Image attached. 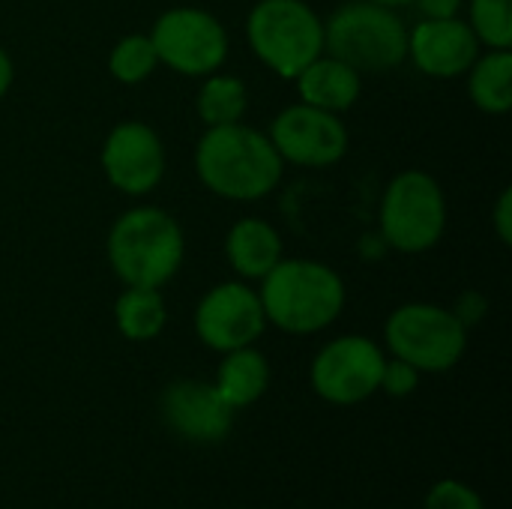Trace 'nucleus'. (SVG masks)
Wrapping results in <instances>:
<instances>
[{
  "mask_svg": "<svg viewBox=\"0 0 512 509\" xmlns=\"http://www.w3.org/2000/svg\"><path fill=\"white\" fill-rule=\"evenodd\" d=\"M249 45L282 78H297L324 51V24L303 0H261L246 21Z\"/></svg>",
  "mask_w": 512,
  "mask_h": 509,
  "instance_id": "5",
  "label": "nucleus"
},
{
  "mask_svg": "<svg viewBox=\"0 0 512 509\" xmlns=\"http://www.w3.org/2000/svg\"><path fill=\"white\" fill-rule=\"evenodd\" d=\"M297 90L306 105L324 108V111H345L360 96V72L336 57H315L300 75Z\"/></svg>",
  "mask_w": 512,
  "mask_h": 509,
  "instance_id": "15",
  "label": "nucleus"
},
{
  "mask_svg": "<svg viewBox=\"0 0 512 509\" xmlns=\"http://www.w3.org/2000/svg\"><path fill=\"white\" fill-rule=\"evenodd\" d=\"M324 45L357 72H384L408 57V30L390 6L354 0L324 24Z\"/></svg>",
  "mask_w": 512,
  "mask_h": 509,
  "instance_id": "4",
  "label": "nucleus"
},
{
  "mask_svg": "<svg viewBox=\"0 0 512 509\" xmlns=\"http://www.w3.org/2000/svg\"><path fill=\"white\" fill-rule=\"evenodd\" d=\"M390 351L411 363L417 372H447L453 369L468 345V327L432 303H408L396 309L384 327Z\"/></svg>",
  "mask_w": 512,
  "mask_h": 509,
  "instance_id": "7",
  "label": "nucleus"
},
{
  "mask_svg": "<svg viewBox=\"0 0 512 509\" xmlns=\"http://www.w3.org/2000/svg\"><path fill=\"white\" fill-rule=\"evenodd\" d=\"M219 396L234 408H249L255 405L267 387H270V363L261 351H255L252 345L246 348H237V351H228V357L222 360L219 366V375H216V384Z\"/></svg>",
  "mask_w": 512,
  "mask_h": 509,
  "instance_id": "17",
  "label": "nucleus"
},
{
  "mask_svg": "<svg viewBox=\"0 0 512 509\" xmlns=\"http://www.w3.org/2000/svg\"><path fill=\"white\" fill-rule=\"evenodd\" d=\"M372 3H381V6H411V3H417V0H372Z\"/></svg>",
  "mask_w": 512,
  "mask_h": 509,
  "instance_id": "28",
  "label": "nucleus"
},
{
  "mask_svg": "<svg viewBox=\"0 0 512 509\" xmlns=\"http://www.w3.org/2000/svg\"><path fill=\"white\" fill-rule=\"evenodd\" d=\"M165 300L159 297V288H126L117 297L114 318L117 330L129 342H150L165 327Z\"/></svg>",
  "mask_w": 512,
  "mask_h": 509,
  "instance_id": "19",
  "label": "nucleus"
},
{
  "mask_svg": "<svg viewBox=\"0 0 512 509\" xmlns=\"http://www.w3.org/2000/svg\"><path fill=\"white\" fill-rule=\"evenodd\" d=\"M12 75H15L12 60H9V54L0 48V99H3V96H6V90L12 87Z\"/></svg>",
  "mask_w": 512,
  "mask_h": 509,
  "instance_id": "27",
  "label": "nucleus"
},
{
  "mask_svg": "<svg viewBox=\"0 0 512 509\" xmlns=\"http://www.w3.org/2000/svg\"><path fill=\"white\" fill-rule=\"evenodd\" d=\"M165 426L192 444H219L234 426V408L204 381H174L159 399Z\"/></svg>",
  "mask_w": 512,
  "mask_h": 509,
  "instance_id": "13",
  "label": "nucleus"
},
{
  "mask_svg": "<svg viewBox=\"0 0 512 509\" xmlns=\"http://www.w3.org/2000/svg\"><path fill=\"white\" fill-rule=\"evenodd\" d=\"M408 54L426 75L456 78L474 66L480 39L471 24L459 18H426L408 33Z\"/></svg>",
  "mask_w": 512,
  "mask_h": 509,
  "instance_id": "14",
  "label": "nucleus"
},
{
  "mask_svg": "<svg viewBox=\"0 0 512 509\" xmlns=\"http://www.w3.org/2000/svg\"><path fill=\"white\" fill-rule=\"evenodd\" d=\"M108 261L126 288H162L183 261V231L159 207L123 213L108 234Z\"/></svg>",
  "mask_w": 512,
  "mask_h": 509,
  "instance_id": "3",
  "label": "nucleus"
},
{
  "mask_svg": "<svg viewBox=\"0 0 512 509\" xmlns=\"http://www.w3.org/2000/svg\"><path fill=\"white\" fill-rule=\"evenodd\" d=\"M471 99L486 114H507L512 108V54L510 48H495L486 57L474 60Z\"/></svg>",
  "mask_w": 512,
  "mask_h": 509,
  "instance_id": "18",
  "label": "nucleus"
},
{
  "mask_svg": "<svg viewBox=\"0 0 512 509\" xmlns=\"http://www.w3.org/2000/svg\"><path fill=\"white\" fill-rule=\"evenodd\" d=\"M264 306L255 291L240 282H225L207 291L195 312V330L213 351H237L264 333Z\"/></svg>",
  "mask_w": 512,
  "mask_h": 509,
  "instance_id": "11",
  "label": "nucleus"
},
{
  "mask_svg": "<svg viewBox=\"0 0 512 509\" xmlns=\"http://www.w3.org/2000/svg\"><path fill=\"white\" fill-rule=\"evenodd\" d=\"M201 183L231 201H258L282 177V156L258 129L228 123L210 126L195 150Z\"/></svg>",
  "mask_w": 512,
  "mask_h": 509,
  "instance_id": "1",
  "label": "nucleus"
},
{
  "mask_svg": "<svg viewBox=\"0 0 512 509\" xmlns=\"http://www.w3.org/2000/svg\"><path fill=\"white\" fill-rule=\"evenodd\" d=\"M159 57H156V48L150 42V36H141V33H132V36H123L111 57H108V69L117 81L123 84H138L144 81L153 69H156Z\"/></svg>",
  "mask_w": 512,
  "mask_h": 509,
  "instance_id": "21",
  "label": "nucleus"
},
{
  "mask_svg": "<svg viewBox=\"0 0 512 509\" xmlns=\"http://www.w3.org/2000/svg\"><path fill=\"white\" fill-rule=\"evenodd\" d=\"M273 147L282 159L306 168H324L345 156L348 132L345 123L315 105H291L273 120Z\"/></svg>",
  "mask_w": 512,
  "mask_h": 509,
  "instance_id": "10",
  "label": "nucleus"
},
{
  "mask_svg": "<svg viewBox=\"0 0 512 509\" xmlns=\"http://www.w3.org/2000/svg\"><path fill=\"white\" fill-rule=\"evenodd\" d=\"M156 57L180 75H210L225 63V27L204 9H168L150 33Z\"/></svg>",
  "mask_w": 512,
  "mask_h": 509,
  "instance_id": "8",
  "label": "nucleus"
},
{
  "mask_svg": "<svg viewBox=\"0 0 512 509\" xmlns=\"http://www.w3.org/2000/svg\"><path fill=\"white\" fill-rule=\"evenodd\" d=\"M264 318L285 333H318L345 306V282L318 261H279L261 285Z\"/></svg>",
  "mask_w": 512,
  "mask_h": 509,
  "instance_id": "2",
  "label": "nucleus"
},
{
  "mask_svg": "<svg viewBox=\"0 0 512 509\" xmlns=\"http://www.w3.org/2000/svg\"><path fill=\"white\" fill-rule=\"evenodd\" d=\"M426 18H456L462 0H417Z\"/></svg>",
  "mask_w": 512,
  "mask_h": 509,
  "instance_id": "26",
  "label": "nucleus"
},
{
  "mask_svg": "<svg viewBox=\"0 0 512 509\" xmlns=\"http://www.w3.org/2000/svg\"><path fill=\"white\" fill-rule=\"evenodd\" d=\"M495 231L501 237V243H512V189H504L495 207Z\"/></svg>",
  "mask_w": 512,
  "mask_h": 509,
  "instance_id": "25",
  "label": "nucleus"
},
{
  "mask_svg": "<svg viewBox=\"0 0 512 509\" xmlns=\"http://www.w3.org/2000/svg\"><path fill=\"white\" fill-rule=\"evenodd\" d=\"M384 354L363 336H342L321 348L312 363V390L330 405H360L381 387Z\"/></svg>",
  "mask_w": 512,
  "mask_h": 509,
  "instance_id": "9",
  "label": "nucleus"
},
{
  "mask_svg": "<svg viewBox=\"0 0 512 509\" xmlns=\"http://www.w3.org/2000/svg\"><path fill=\"white\" fill-rule=\"evenodd\" d=\"M102 168L114 189L126 195L150 192L165 174V150L159 135L138 120L117 123L105 138Z\"/></svg>",
  "mask_w": 512,
  "mask_h": 509,
  "instance_id": "12",
  "label": "nucleus"
},
{
  "mask_svg": "<svg viewBox=\"0 0 512 509\" xmlns=\"http://www.w3.org/2000/svg\"><path fill=\"white\" fill-rule=\"evenodd\" d=\"M471 30L492 48L512 45L510 0H471Z\"/></svg>",
  "mask_w": 512,
  "mask_h": 509,
  "instance_id": "22",
  "label": "nucleus"
},
{
  "mask_svg": "<svg viewBox=\"0 0 512 509\" xmlns=\"http://www.w3.org/2000/svg\"><path fill=\"white\" fill-rule=\"evenodd\" d=\"M417 384H420V372L411 363H405V360L396 357L393 363H384L381 387L378 390L390 393L393 399H405V396H411L417 390Z\"/></svg>",
  "mask_w": 512,
  "mask_h": 509,
  "instance_id": "24",
  "label": "nucleus"
},
{
  "mask_svg": "<svg viewBox=\"0 0 512 509\" xmlns=\"http://www.w3.org/2000/svg\"><path fill=\"white\" fill-rule=\"evenodd\" d=\"M246 105H249L246 84L240 78H231V75L207 78L201 93H198V114L207 126L240 123V117L246 114Z\"/></svg>",
  "mask_w": 512,
  "mask_h": 509,
  "instance_id": "20",
  "label": "nucleus"
},
{
  "mask_svg": "<svg viewBox=\"0 0 512 509\" xmlns=\"http://www.w3.org/2000/svg\"><path fill=\"white\" fill-rule=\"evenodd\" d=\"M447 201L438 180L426 171H402L381 201V234L399 252H426L441 243Z\"/></svg>",
  "mask_w": 512,
  "mask_h": 509,
  "instance_id": "6",
  "label": "nucleus"
},
{
  "mask_svg": "<svg viewBox=\"0 0 512 509\" xmlns=\"http://www.w3.org/2000/svg\"><path fill=\"white\" fill-rule=\"evenodd\" d=\"M231 267L246 279H264L282 261V240L264 219H243L225 240Z\"/></svg>",
  "mask_w": 512,
  "mask_h": 509,
  "instance_id": "16",
  "label": "nucleus"
},
{
  "mask_svg": "<svg viewBox=\"0 0 512 509\" xmlns=\"http://www.w3.org/2000/svg\"><path fill=\"white\" fill-rule=\"evenodd\" d=\"M426 509H486V504L471 486L459 480H441L429 489Z\"/></svg>",
  "mask_w": 512,
  "mask_h": 509,
  "instance_id": "23",
  "label": "nucleus"
}]
</instances>
